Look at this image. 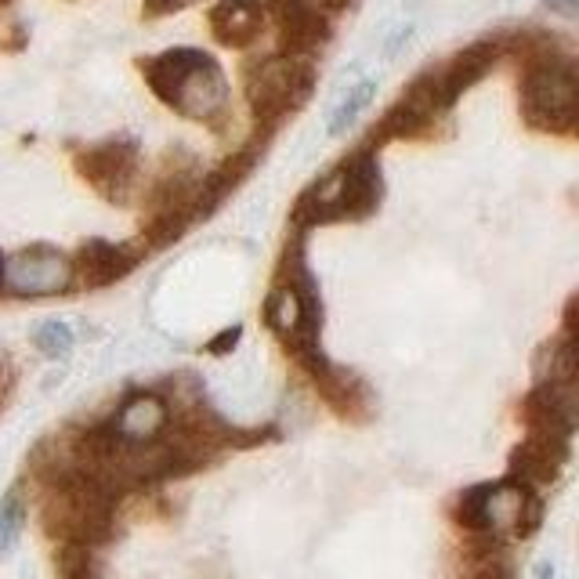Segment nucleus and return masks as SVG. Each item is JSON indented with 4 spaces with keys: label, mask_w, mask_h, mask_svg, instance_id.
Listing matches in <instances>:
<instances>
[{
    "label": "nucleus",
    "mask_w": 579,
    "mask_h": 579,
    "mask_svg": "<svg viewBox=\"0 0 579 579\" xmlns=\"http://www.w3.org/2000/svg\"><path fill=\"white\" fill-rule=\"evenodd\" d=\"M236 337H239V326H232V330L221 333V341L218 344H210V352H228V348H236Z\"/></svg>",
    "instance_id": "18"
},
{
    "label": "nucleus",
    "mask_w": 579,
    "mask_h": 579,
    "mask_svg": "<svg viewBox=\"0 0 579 579\" xmlns=\"http://www.w3.org/2000/svg\"><path fill=\"white\" fill-rule=\"evenodd\" d=\"M482 496H485V485H475V489H467V493L460 496V504H456V522L464 525V529L482 532Z\"/></svg>",
    "instance_id": "14"
},
{
    "label": "nucleus",
    "mask_w": 579,
    "mask_h": 579,
    "mask_svg": "<svg viewBox=\"0 0 579 579\" xmlns=\"http://www.w3.org/2000/svg\"><path fill=\"white\" fill-rule=\"evenodd\" d=\"M167 428H171V409H167V402H163L160 395L145 391V395H134V399H127L124 406H120L109 431H113V438L127 442V446H149V442H160Z\"/></svg>",
    "instance_id": "7"
},
{
    "label": "nucleus",
    "mask_w": 579,
    "mask_h": 579,
    "mask_svg": "<svg viewBox=\"0 0 579 579\" xmlns=\"http://www.w3.org/2000/svg\"><path fill=\"white\" fill-rule=\"evenodd\" d=\"M192 0H145V11L149 15H171V11H181L189 8Z\"/></svg>",
    "instance_id": "16"
},
{
    "label": "nucleus",
    "mask_w": 579,
    "mask_h": 579,
    "mask_svg": "<svg viewBox=\"0 0 579 579\" xmlns=\"http://www.w3.org/2000/svg\"><path fill=\"white\" fill-rule=\"evenodd\" d=\"M134 257L127 254V247H113V243H105V239H95V243H87L73 261V279L87 286H109L116 279L131 272Z\"/></svg>",
    "instance_id": "10"
},
{
    "label": "nucleus",
    "mask_w": 579,
    "mask_h": 579,
    "mask_svg": "<svg viewBox=\"0 0 579 579\" xmlns=\"http://www.w3.org/2000/svg\"><path fill=\"white\" fill-rule=\"evenodd\" d=\"M210 29L228 48H247L265 29V8L261 0H221L210 11Z\"/></svg>",
    "instance_id": "8"
},
{
    "label": "nucleus",
    "mask_w": 579,
    "mask_h": 579,
    "mask_svg": "<svg viewBox=\"0 0 579 579\" xmlns=\"http://www.w3.org/2000/svg\"><path fill=\"white\" fill-rule=\"evenodd\" d=\"M145 80L163 102L189 120H214L225 113L228 84L221 66L196 48H174L145 62Z\"/></svg>",
    "instance_id": "1"
},
{
    "label": "nucleus",
    "mask_w": 579,
    "mask_h": 579,
    "mask_svg": "<svg viewBox=\"0 0 579 579\" xmlns=\"http://www.w3.org/2000/svg\"><path fill=\"white\" fill-rule=\"evenodd\" d=\"M576 73L569 62L551 58L525 73V116L543 131H572L576 127Z\"/></svg>",
    "instance_id": "2"
},
{
    "label": "nucleus",
    "mask_w": 579,
    "mask_h": 579,
    "mask_svg": "<svg viewBox=\"0 0 579 579\" xmlns=\"http://www.w3.org/2000/svg\"><path fill=\"white\" fill-rule=\"evenodd\" d=\"M493 62H496V44H471V48H464L460 55L449 58V66L438 69L449 98H456L460 91H467V87L475 84V80H482Z\"/></svg>",
    "instance_id": "11"
},
{
    "label": "nucleus",
    "mask_w": 579,
    "mask_h": 579,
    "mask_svg": "<svg viewBox=\"0 0 579 579\" xmlns=\"http://www.w3.org/2000/svg\"><path fill=\"white\" fill-rule=\"evenodd\" d=\"M373 91H377V84H373V80H359L355 87H348V95L337 102V109H333V116H330V124H326L333 138H337V134H344L348 127L355 124V120H359L362 109L373 102Z\"/></svg>",
    "instance_id": "12"
},
{
    "label": "nucleus",
    "mask_w": 579,
    "mask_h": 579,
    "mask_svg": "<svg viewBox=\"0 0 579 579\" xmlns=\"http://www.w3.org/2000/svg\"><path fill=\"white\" fill-rule=\"evenodd\" d=\"M19 525H22V504H19V493H11L4 496V507H0V551L15 543Z\"/></svg>",
    "instance_id": "15"
},
{
    "label": "nucleus",
    "mask_w": 579,
    "mask_h": 579,
    "mask_svg": "<svg viewBox=\"0 0 579 579\" xmlns=\"http://www.w3.org/2000/svg\"><path fill=\"white\" fill-rule=\"evenodd\" d=\"M80 171L109 200H124L138 171V152L131 142H105L80 156Z\"/></svg>",
    "instance_id": "6"
},
{
    "label": "nucleus",
    "mask_w": 579,
    "mask_h": 579,
    "mask_svg": "<svg viewBox=\"0 0 579 579\" xmlns=\"http://www.w3.org/2000/svg\"><path fill=\"white\" fill-rule=\"evenodd\" d=\"M540 525V500L522 482L485 485L482 496V532L493 536H525Z\"/></svg>",
    "instance_id": "5"
},
{
    "label": "nucleus",
    "mask_w": 579,
    "mask_h": 579,
    "mask_svg": "<svg viewBox=\"0 0 579 579\" xmlns=\"http://www.w3.org/2000/svg\"><path fill=\"white\" fill-rule=\"evenodd\" d=\"M33 344H37L40 355H48V359H66L73 352V330L66 323H58V319H48V323H40L33 330Z\"/></svg>",
    "instance_id": "13"
},
{
    "label": "nucleus",
    "mask_w": 579,
    "mask_h": 579,
    "mask_svg": "<svg viewBox=\"0 0 579 579\" xmlns=\"http://www.w3.org/2000/svg\"><path fill=\"white\" fill-rule=\"evenodd\" d=\"M543 4H547L554 15H561V19H576L579 15V0H543Z\"/></svg>",
    "instance_id": "17"
},
{
    "label": "nucleus",
    "mask_w": 579,
    "mask_h": 579,
    "mask_svg": "<svg viewBox=\"0 0 579 579\" xmlns=\"http://www.w3.org/2000/svg\"><path fill=\"white\" fill-rule=\"evenodd\" d=\"M312 91V66L304 62L301 55H276L261 62L254 69L247 84V98L254 105L257 116H265V120H279L286 116L290 109L308 98Z\"/></svg>",
    "instance_id": "3"
},
{
    "label": "nucleus",
    "mask_w": 579,
    "mask_h": 579,
    "mask_svg": "<svg viewBox=\"0 0 579 579\" xmlns=\"http://www.w3.org/2000/svg\"><path fill=\"white\" fill-rule=\"evenodd\" d=\"M344 174V218H366L380 203V167L370 152H359L341 167Z\"/></svg>",
    "instance_id": "9"
},
{
    "label": "nucleus",
    "mask_w": 579,
    "mask_h": 579,
    "mask_svg": "<svg viewBox=\"0 0 579 579\" xmlns=\"http://www.w3.org/2000/svg\"><path fill=\"white\" fill-rule=\"evenodd\" d=\"M536 579H554V565H547V561H543L540 569H536Z\"/></svg>",
    "instance_id": "19"
},
{
    "label": "nucleus",
    "mask_w": 579,
    "mask_h": 579,
    "mask_svg": "<svg viewBox=\"0 0 579 579\" xmlns=\"http://www.w3.org/2000/svg\"><path fill=\"white\" fill-rule=\"evenodd\" d=\"M4 261H8V257L0 254V290H4Z\"/></svg>",
    "instance_id": "20"
},
{
    "label": "nucleus",
    "mask_w": 579,
    "mask_h": 579,
    "mask_svg": "<svg viewBox=\"0 0 579 579\" xmlns=\"http://www.w3.org/2000/svg\"><path fill=\"white\" fill-rule=\"evenodd\" d=\"M73 286V261L55 247H26L4 261V290L15 297H55Z\"/></svg>",
    "instance_id": "4"
}]
</instances>
